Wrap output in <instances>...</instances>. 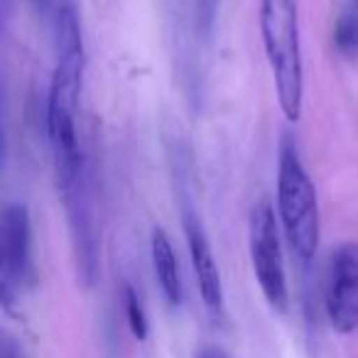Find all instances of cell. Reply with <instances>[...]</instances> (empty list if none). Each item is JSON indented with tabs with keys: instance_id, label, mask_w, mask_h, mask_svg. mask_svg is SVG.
Segmentation results:
<instances>
[{
	"instance_id": "cell-7",
	"label": "cell",
	"mask_w": 358,
	"mask_h": 358,
	"mask_svg": "<svg viewBox=\"0 0 358 358\" xmlns=\"http://www.w3.org/2000/svg\"><path fill=\"white\" fill-rule=\"evenodd\" d=\"M0 278L15 289L35 282L32 221L25 204H10L0 211Z\"/></svg>"
},
{
	"instance_id": "cell-10",
	"label": "cell",
	"mask_w": 358,
	"mask_h": 358,
	"mask_svg": "<svg viewBox=\"0 0 358 358\" xmlns=\"http://www.w3.org/2000/svg\"><path fill=\"white\" fill-rule=\"evenodd\" d=\"M334 47L341 57H358V8H346L334 25Z\"/></svg>"
},
{
	"instance_id": "cell-17",
	"label": "cell",
	"mask_w": 358,
	"mask_h": 358,
	"mask_svg": "<svg viewBox=\"0 0 358 358\" xmlns=\"http://www.w3.org/2000/svg\"><path fill=\"white\" fill-rule=\"evenodd\" d=\"M351 6H353V8H358V0H351Z\"/></svg>"
},
{
	"instance_id": "cell-14",
	"label": "cell",
	"mask_w": 358,
	"mask_h": 358,
	"mask_svg": "<svg viewBox=\"0 0 358 358\" xmlns=\"http://www.w3.org/2000/svg\"><path fill=\"white\" fill-rule=\"evenodd\" d=\"M32 8L37 10V15L47 17V20H52L55 17V8H57V0H30Z\"/></svg>"
},
{
	"instance_id": "cell-9",
	"label": "cell",
	"mask_w": 358,
	"mask_h": 358,
	"mask_svg": "<svg viewBox=\"0 0 358 358\" xmlns=\"http://www.w3.org/2000/svg\"><path fill=\"white\" fill-rule=\"evenodd\" d=\"M179 3V20L182 27L189 30L192 40L196 45L211 40V32H214L216 22V8H219V0H177Z\"/></svg>"
},
{
	"instance_id": "cell-11",
	"label": "cell",
	"mask_w": 358,
	"mask_h": 358,
	"mask_svg": "<svg viewBox=\"0 0 358 358\" xmlns=\"http://www.w3.org/2000/svg\"><path fill=\"white\" fill-rule=\"evenodd\" d=\"M123 309H125V319H128V327L133 331V336L138 341L148 338V317H145V307L140 294L133 289V285H125L123 287Z\"/></svg>"
},
{
	"instance_id": "cell-4",
	"label": "cell",
	"mask_w": 358,
	"mask_h": 358,
	"mask_svg": "<svg viewBox=\"0 0 358 358\" xmlns=\"http://www.w3.org/2000/svg\"><path fill=\"white\" fill-rule=\"evenodd\" d=\"M64 199L66 221H69L71 248H74L76 273L84 287H91L99 278V234H96L94 196L86 167L74 179L59 185Z\"/></svg>"
},
{
	"instance_id": "cell-13",
	"label": "cell",
	"mask_w": 358,
	"mask_h": 358,
	"mask_svg": "<svg viewBox=\"0 0 358 358\" xmlns=\"http://www.w3.org/2000/svg\"><path fill=\"white\" fill-rule=\"evenodd\" d=\"M13 304H15V287L0 278V309H3V312H10Z\"/></svg>"
},
{
	"instance_id": "cell-8",
	"label": "cell",
	"mask_w": 358,
	"mask_h": 358,
	"mask_svg": "<svg viewBox=\"0 0 358 358\" xmlns=\"http://www.w3.org/2000/svg\"><path fill=\"white\" fill-rule=\"evenodd\" d=\"M150 255H152L155 280H157L164 299H167L172 307H179V304H182V278H179L177 255H174L172 241H169V236L164 234L162 229L152 231V238H150Z\"/></svg>"
},
{
	"instance_id": "cell-6",
	"label": "cell",
	"mask_w": 358,
	"mask_h": 358,
	"mask_svg": "<svg viewBox=\"0 0 358 358\" xmlns=\"http://www.w3.org/2000/svg\"><path fill=\"white\" fill-rule=\"evenodd\" d=\"M179 209H182V224H185L187 245H189V258L192 268H194V278L199 285V294L204 299L206 309L214 317L224 314V282H221L219 265H216L214 250L206 238L204 224H201L199 214H196L194 196L189 194V187L185 185V177H179Z\"/></svg>"
},
{
	"instance_id": "cell-12",
	"label": "cell",
	"mask_w": 358,
	"mask_h": 358,
	"mask_svg": "<svg viewBox=\"0 0 358 358\" xmlns=\"http://www.w3.org/2000/svg\"><path fill=\"white\" fill-rule=\"evenodd\" d=\"M0 358H27L20 341L13 334L3 331V329H0Z\"/></svg>"
},
{
	"instance_id": "cell-3",
	"label": "cell",
	"mask_w": 358,
	"mask_h": 358,
	"mask_svg": "<svg viewBox=\"0 0 358 358\" xmlns=\"http://www.w3.org/2000/svg\"><path fill=\"white\" fill-rule=\"evenodd\" d=\"M248 245L250 263H253L255 280L263 289V297L268 299L275 312H285L289 304L287 275H285L278 221H275L273 204L268 199H260L250 211Z\"/></svg>"
},
{
	"instance_id": "cell-16",
	"label": "cell",
	"mask_w": 358,
	"mask_h": 358,
	"mask_svg": "<svg viewBox=\"0 0 358 358\" xmlns=\"http://www.w3.org/2000/svg\"><path fill=\"white\" fill-rule=\"evenodd\" d=\"M6 164V125H3V113H0V169Z\"/></svg>"
},
{
	"instance_id": "cell-2",
	"label": "cell",
	"mask_w": 358,
	"mask_h": 358,
	"mask_svg": "<svg viewBox=\"0 0 358 358\" xmlns=\"http://www.w3.org/2000/svg\"><path fill=\"white\" fill-rule=\"evenodd\" d=\"M278 209L294 258L309 268L319 250V204L297 143L289 133H285L280 143Z\"/></svg>"
},
{
	"instance_id": "cell-1",
	"label": "cell",
	"mask_w": 358,
	"mask_h": 358,
	"mask_svg": "<svg viewBox=\"0 0 358 358\" xmlns=\"http://www.w3.org/2000/svg\"><path fill=\"white\" fill-rule=\"evenodd\" d=\"M260 32L282 115L294 123L304 108V62L297 0H260Z\"/></svg>"
},
{
	"instance_id": "cell-5",
	"label": "cell",
	"mask_w": 358,
	"mask_h": 358,
	"mask_svg": "<svg viewBox=\"0 0 358 358\" xmlns=\"http://www.w3.org/2000/svg\"><path fill=\"white\" fill-rule=\"evenodd\" d=\"M324 309L336 334L358 331V243L331 250L324 282Z\"/></svg>"
},
{
	"instance_id": "cell-15",
	"label": "cell",
	"mask_w": 358,
	"mask_h": 358,
	"mask_svg": "<svg viewBox=\"0 0 358 358\" xmlns=\"http://www.w3.org/2000/svg\"><path fill=\"white\" fill-rule=\"evenodd\" d=\"M196 358H231L229 353L224 351V348H216V346H206L201 348L199 353H196Z\"/></svg>"
}]
</instances>
